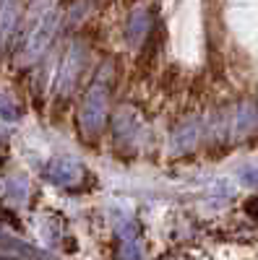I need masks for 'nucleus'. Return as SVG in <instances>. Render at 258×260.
Wrapping results in <instances>:
<instances>
[{"instance_id": "1", "label": "nucleus", "mask_w": 258, "mask_h": 260, "mask_svg": "<svg viewBox=\"0 0 258 260\" xmlns=\"http://www.w3.org/2000/svg\"><path fill=\"white\" fill-rule=\"evenodd\" d=\"M107 104H110V78L97 76V81L89 86V91L81 99L78 110V127L86 138H97L107 120Z\"/></svg>"}, {"instance_id": "2", "label": "nucleus", "mask_w": 258, "mask_h": 260, "mask_svg": "<svg viewBox=\"0 0 258 260\" xmlns=\"http://www.w3.org/2000/svg\"><path fill=\"white\" fill-rule=\"evenodd\" d=\"M58 24H60V13L58 11H50V13L42 16V21L34 26V31L24 39V45H21V57H24L26 62L39 60V55L52 45V37L58 31Z\"/></svg>"}, {"instance_id": "3", "label": "nucleus", "mask_w": 258, "mask_h": 260, "mask_svg": "<svg viewBox=\"0 0 258 260\" xmlns=\"http://www.w3.org/2000/svg\"><path fill=\"white\" fill-rule=\"evenodd\" d=\"M83 57H86V47L83 42H73L68 47V52L63 55L60 65H58V73H55V91L58 94H71L73 86L83 71Z\"/></svg>"}, {"instance_id": "4", "label": "nucleus", "mask_w": 258, "mask_h": 260, "mask_svg": "<svg viewBox=\"0 0 258 260\" xmlns=\"http://www.w3.org/2000/svg\"><path fill=\"white\" fill-rule=\"evenodd\" d=\"M162 45H164V26H162V21L154 18V24L152 29H149V34L144 37L141 42V50H138V71L149 73V71H154L157 68V62L162 57Z\"/></svg>"}, {"instance_id": "5", "label": "nucleus", "mask_w": 258, "mask_h": 260, "mask_svg": "<svg viewBox=\"0 0 258 260\" xmlns=\"http://www.w3.org/2000/svg\"><path fill=\"white\" fill-rule=\"evenodd\" d=\"M152 13H154V8H136L131 16H128L125 29H123L128 45H141L144 42V37L149 34V29H152V24H154Z\"/></svg>"}, {"instance_id": "6", "label": "nucleus", "mask_w": 258, "mask_h": 260, "mask_svg": "<svg viewBox=\"0 0 258 260\" xmlns=\"http://www.w3.org/2000/svg\"><path fill=\"white\" fill-rule=\"evenodd\" d=\"M45 177L52 185H73L81 177V167L76 161H71V159H55V161L47 164Z\"/></svg>"}, {"instance_id": "7", "label": "nucleus", "mask_w": 258, "mask_h": 260, "mask_svg": "<svg viewBox=\"0 0 258 260\" xmlns=\"http://www.w3.org/2000/svg\"><path fill=\"white\" fill-rule=\"evenodd\" d=\"M21 0H0V50L8 45V39L16 31V21L21 13Z\"/></svg>"}, {"instance_id": "8", "label": "nucleus", "mask_w": 258, "mask_h": 260, "mask_svg": "<svg viewBox=\"0 0 258 260\" xmlns=\"http://www.w3.org/2000/svg\"><path fill=\"white\" fill-rule=\"evenodd\" d=\"M0 247L13 250V252H21V255H42L39 250L29 247L26 242H21V240H16V237H13V234H8V232H0Z\"/></svg>"}, {"instance_id": "9", "label": "nucleus", "mask_w": 258, "mask_h": 260, "mask_svg": "<svg viewBox=\"0 0 258 260\" xmlns=\"http://www.w3.org/2000/svg\"><path fill=\"white\" fill-rule=\"evenodd\" d=\"M196 138H198V122H188L180 133L175 136V151H180V146H183V151H185Z\"/></svg>"}, {"instance_id": "10", "label": "nucleus", "mask_w": 258, "mask_h": 260, "mask_svg": "<svg viewBox=\"0 0 258 260\" xmlns=\"http://www.w3.org/2000/svg\"><path fill=\"white\" fill-rule=\"evenodd\" d=\"M6 190H8V198L16 201V203H24V201H26V195H29V187H26L24 180H11Z\"/></svg>"}, {"instance_id": "11", "label": "nucleus", "mask_w": 258, "mask_h": 260, "mask_svg": "<svg viewBox=\"0 0 258 260\" xmlns=\"http://www.w3.org/2000/svg\"><path fill=\"white\" fill-rule=\"evenodd\" d=\"M16 117H18V110L6 96H0V120H16Z\"/></svg>"}, {"instance_id": "12", "label": "nucleus", "mask_w": 258, "mask_h": 260, "mask_svg": "<svg viewBox=\"0 0 258 260\" xmlns=\"http://www.w3.org/2000/svg\"><path fill=\"white\" fill-rule=\"evenodd\" d=\"M243 177H245V182H248V185H258V172H245Z\"/></svg>"}, {"instance_id": "13", "label": "nucleus", "mask_w": 258, "mask_h": 260, "mask_svg": "<svg viewBox=\"0 0 258 260\" xmlns=\"http://www.w3.org/2000/svg\"><path fill=\"white\" fill-rule=\"evenodd\" d=\"M6 138H8V133H6V127L0 125V146H6Z\"/></svg>"}, {"instance_id": "14", "label": "nucleus", "mask_w": 258, "mask_h": 260, "mask_svg": "<svg viewBox=\"0 0 258 260\" xmlns=\"http://www.w3.org/2000/svg\"><path fill=\"white\" fill-rule=\"evenodd\" d=\"M248 211H250L253 216H258V201H250V206H248Z\"/></svg>"}]
</instances>
